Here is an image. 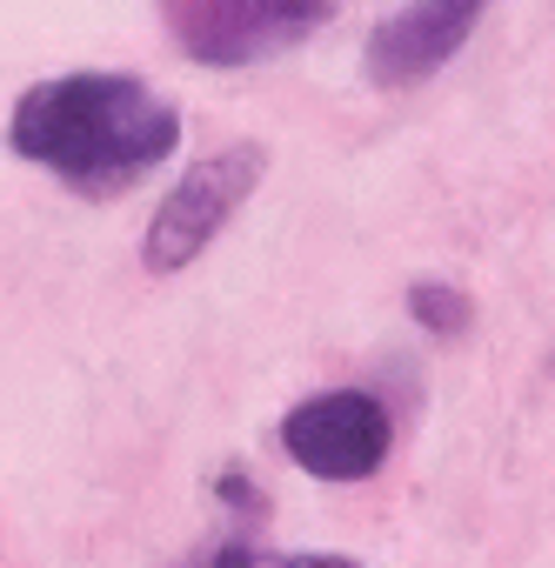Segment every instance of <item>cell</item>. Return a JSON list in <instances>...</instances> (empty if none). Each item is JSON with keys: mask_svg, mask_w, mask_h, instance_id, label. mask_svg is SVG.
Wrapping results in <instances>:
<instances>
[{"mask_svg": "<svg viewBox=\"0 0 555 568\" xmlns=\"http://www.w3.org/2000/svg\"><path fill=\"white\" fill-rule=\"evenodd\" d=\"M8 154L41 168L81 201H114L141 187L181 148V108L154 94L141 74L74 68L21 88L8 108Z\"/></svg>", "mask_w": 555, "mask_h": 568, "instance_id": "6da1fadb", "label": "cell"}, {"mask_svg": "<svg viewBox=\"0 0 555 568\" xmlns=\"http://www.w3.org/2000/svg\"><path fill=\"white\" fill-rule=\"evenodd\" d=\"M261 174H268V148H261V141H221V148H208L201 161H188L181 181H174V187L161 194V207L148 214L141 267H148V274H181V267H194V261L214 247V234L254 201Z\"/></svg>", "mask_w": 555, "mask_h": 568, "instance_id": "7a4b0ae2", "label": "cell"}, {"mask_svg": "<svg viewBox=\"0 0 555 568\" xmlns=\"http://www.w3.org/2000/svg\"><path fill=\"white\" fill-rule=\"evenodd\" d=\"M154 8L194 68H261L329 21V0H154Z\"/></svg>", "mask_w": 555, "mask_h": 568, "instance_id": "3957f363", "label": "cell"}, {"mask_svg": "<svg viewBox=\"0 0 555 568\" xmlns=\"http://www.w3.org/2000/svg\"><path fill=\"white\" fill-rule=\"evenodd\" d=\"M282 448L315 481H369L395 455V415L369 388H322L282 415Z\"/></svg>", "mask_w": 555, "mask_h": 568, "instance_id": "277c9868", "label": "cell"}, {"mask_svg": "<svg viewBox=\"0 0 555 568\" xmlns=\"http://www.w3.org/2000/svg\"><path fill=\"white\" fill-rule=\"evenodd\" d=\"M495 0H402L395 14H382L362 41V81L375 94H408L435 81L482 28Z\"/></svg>", "mask_w": 555, "mask_h": 568, "instance_id": "5b68a950", "label": "cell"}, {"mask_svg": "<svg viewBox=\"0 0 555 568\" xmlns=\"http://www.w3.org/2000/svg\"><path fill=\"white\" fill-rule=\"evenodd\" d=\"M408 322L422 328V335H435V342H455V335H468V322H475V302H468V288H455V281H408Z\"/></svg>", "mask_w": 555, "mask_h": 568, "instance_id": "8992f818", "label": "cell"}, {"mask_svg": "<svg viewBox=\"0 0 555 568\" xmlns=\"http://www.w3.org/2000/svg\"><path fill=\"white\" fill-rule=\"evenodd\" d=\"M254 528H261V515H241L201 561H188V568H254V555H261V541H254Z\"/></svg>", "mask_w": 555, "mask_h": 568, "instance_id": "52a82bcc", "label": "cell"}, {"mask_svg": "<svg viewBox=\"0 0 555 568\" xmlns=\"http://www.w3.org/2000/svg\"><path fill=\"white\" fill-rule=\"evenodd\" d=\"M254 568H362L355 555H315V548H302V555H254Z\"/></svg>", "mask_w": 555, "mask_h": 568, "instance_id": "ba28073f", "label": "cell"}]
</instances>
